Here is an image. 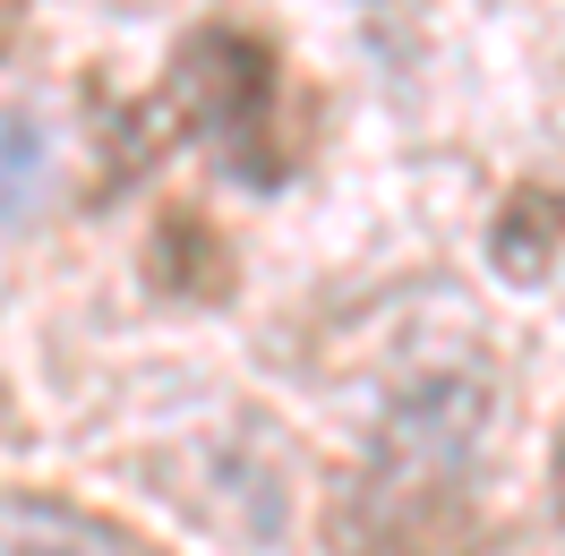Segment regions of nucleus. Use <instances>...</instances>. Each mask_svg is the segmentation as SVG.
<instances>
[{
  "mask_svg": "<svg viewBox=\"0 0 565 556\" xmlns=\"http://www.w3.org/2000/svg\"><path fill=\"white\" fill-rule=\"evenodd\" d=\"M471 539H480L471 453L377 437L369 471L334 496V556H471Z\"/></svg>",
  "mask_w": 565,
  "mask_h": 556,
  "instance_id": "nucleus-1",
  "label": "nucleus"
},
{
  "mask_svg": "<svg viewBox=\"0 0 565 556\" xmlns=\"http://www.w3.org/2000/svg\"><path fill=\"white\" fill-rule=\"evenodd\" d=\"M172 111L223 154V172L248 189H275L291 172V138H282V61L266 35L248 26H198L172 52Z\"/></svg>",
  "mask_w": 565,
  "mask_h": 556,
  "instance_id": "nucleus-2",
  "label": "nucleus"
},
{
  "mask_svg": "<svg viewBox=\"0 0 565 556\" xmlns=\"http://www.w3.org/2000/svg\"><path fill=\"white\" fill-rule=\"evenodd\" d=\"M0 556H138L111 522L52 505V496H0Z\"/></svg>",
  "mask_w": 565,
  "mask_h": 556,
  "instance_id": "nucleus-3",
  "label": "nucleus"
},
{
  "mask_svg": "<svg viewBox=\"0 0 565 556\" xmlns=\"http://www.w3.org/2000/svg\"><path fill=\"white\" fill-rule=\"evenodd\" d=\"M154 275L172 282L180 300H223V291H232V248L214 240L206 214L172 206V214H163V232H154Z\"/></svg>",
  "mask_w": 565,
  "mask_h": 556,
  "instance_id": "nucleus-4",
  "label": "nucleus"
},
{
  "mask_svg": "<svg viewBox=\"0 0 565 556\" xmlns=\"http://www.w3.org/2000/svg\"><path fill=\"white\" fill-rule=\"evenodd\" d=\"M557 240H565V197H548V189H514V197L497 206L489 248H497V266H505L514 282H540V275H548Z\"/></svg>",
  "mask_w": 565,
  "mask_h": 556,
  "instance_id": "nucleus-5",
  "label": "nucleus"
},
{
  "mask_svg": "<svg viewBox=\"0 0 565 556\" xmlns=\"http://www.w3.org/2000/svg\"><path fill=\"white\" fill-rule=\"evenodd\" d=\"M52 189V138H43L35 111H0V223L43 206Z\"/></svg>",
  "mask_w": 565,
  "mask_h": 556,
  "instance_id": "nucleus-6",
  "label": "nucleus"
},
{
  "mask_svg": "<svg viewBox=\"0 0 565 556\" xmlns=\"http://www.w3.org/2000/svg\"><path fill=\"white\" fill-rule=\"evenodd\" d=\"M26 18H35V0H0V52L18 43V26H26Z\"/></svg>",
  "mask_w": 565,
  "mask_h": 556,
  "instance_id": "nucleus-7",
  "label": "nucleus"
},
{
  "mask_svg": "<svg viewBox=\"0 0 565 556\" xmlns=\"http://www.w3.org/2000/svg\"><path fill=\"white\" fill-rule=\"evenodd\" d=\"M557 496H565V453H557Z\"/></svg>",
  "mask_w": 565,
  "mask_h": 556,
  "instance_id": "nucleus-8",
  "label": "nucleus"
}]
</instances>
